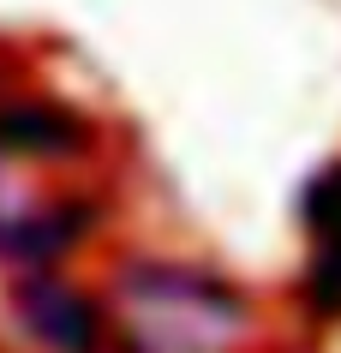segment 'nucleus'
<instances>
[{
	"instance_id": "1",
	"label": "nucleus",
	"mask_w": 341,
	"mask_h": 353,
	"mask_svg": "<svg viewBox=\"0 0 341 353\" xmlns=\"http://www.w3.org/2000/svg\"><path fill=\"white\" fill-rule=\"evenodd\" d=\"M12 299H19L24 330L37 335L42 347H54V353H96L102 347V312H96V299H84L78 288L37 276V281H24Z\"/></svg>"
},
{
	"instance_id": "2",
	"label": "nucleus",
	"mask_w": 341,
	"mask_h": 353,
	"mask_svg": "<svg viewBox=\"0 0 341 353\" xmlns=\"http://www.w3.org/2000/svg\"><path fill=\"white\" fill-rule=\"evenodd\" d=\"M305 228L318 240V258L305 270V305L318 317H341V168L311 180V192H305Z\"/></svg>"
},
{
	"instance_id": "3",
	"label": "nucleus",
	"mask_w": 341,
	"mask_h": 353,
	"mask_svg": "<svg viewBox=\"0 0 341 353\" xmlns=\"http://www.w3.org/2000/svg\"><path fill=\"white\" fill-rule=\"evenodd\" d=\"M90 228V204H54V210H19L0 222V252L19 263H48Z\"/></svg>"
},
{
	"instance_id": "4",
	"label": "nucleus",
	"mask_w": 341,
	"mask_h": 353,
	"mask_svg": "<svg viewBox=\"0 0 341 353\" xmlns=\"http://www.w3.org/2000/svg\"><path fill=\"white\" fill-rule=\"evenodd\" d=\"M84 144L78 114L48 102H0V150L12 156H72Z\"/></svg>"
}]
</instances>
